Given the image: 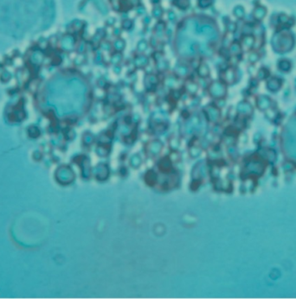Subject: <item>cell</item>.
Returning a JSON list of instances; mask_svg holds the SVG:
<instances>
[{
	"label": "cell",
	"instance_id": "cell-1",
	"mask_svg": "<svg viewBox=\"0 0 296 299\" xmlns=\"http://www.w3.org/2000/svg\"><path fill=\"white\" fill-rule=\"evenodd\" d=\"M197 73H198V75L202 78H206L207 76H209V69L208 66L205 64V63L200 64L198 66V69H197Z\"/></svg>",
	"mask_w": 296,
	"mask_h": 299
},
{
	"label": "cell",
	"instance_id": "cell-2",
	"mask_svg": "<svg viewBox=\"0 0 296 299\" xmlns=\"http://www.w3.org/2000/svg\"><path fill=\"white\" fill-rule=\"evenodd\" d=\"M186 90L190 93H195L197 91V85L195 82H189L186 85Z\"/></svg>",
	"mask_w": 296,
	"mask_h": 299
}]
</instances>
